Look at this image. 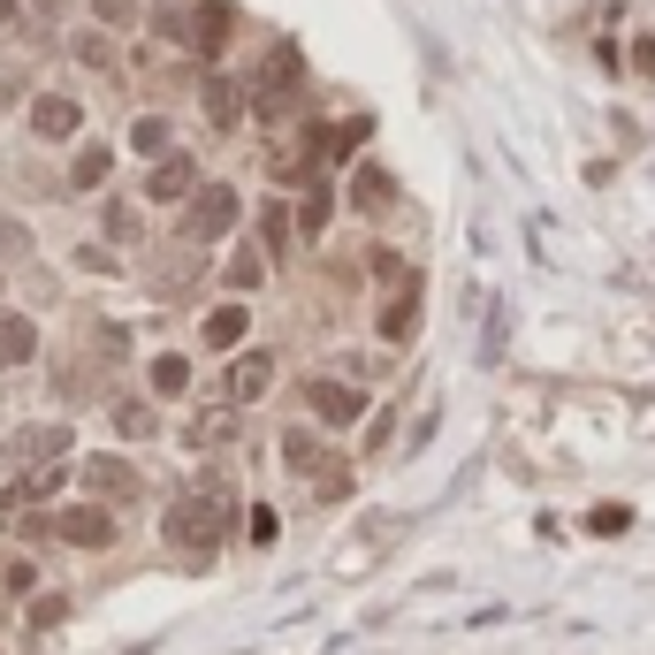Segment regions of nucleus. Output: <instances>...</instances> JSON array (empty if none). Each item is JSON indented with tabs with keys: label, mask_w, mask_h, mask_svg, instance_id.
Masks as SVG:
<instances>
[{
	"label": "nucleus",
	"mask_w": 655,
	"mask_h": 655,
	"mask_svg": "<svg viewBox=\"0 0 655 655\" xmlns=\"http://www.w3.org/2000/svg\"><path fill=\"white\" fill-rule=\"evenodd\" d=\"M214 533H221V510L214 503H175L168 510V541L175 549H214Z\"/></svg>",
	"instance_id": "obj_1"
},
{
	"label": "nucleus",
	"mask_w": 655,
	"mask_h": 655,
	"mask_svg": "<svg viewBox=\"0 0 655 655\" xmlns=\"http://www.w3.org/2000/svg\"><path fill=\"white\" fill-rule=\"evenodd\" d=\"M229 221H237V191H229V183H206V191L191 198V237L206 244V237H221Z\"/></svg>",
	"instance_id": "obj_2"
},
{
	"label": "nucleus",
	"mask_w": 655,
	"mask_h": 655,
	"mask_svg": "<svg viewBox=\"0 0 655 655\" xmlns=\"http://www.w3.org/2000/svg\"><path fill=\"white\" fill-rule=\"evenodd\" d=\"M31 130H38V138H69V130H77V107H69L61 92H46V100L31 107Z\"/></svg>",
	"instance_id": "obj_3"
},
{
	"label": "nucleus",
	"mask_w": 655,
	"mask_h": 655,
	"mask_svg": "<svg viewBox=\"0 0 655 655\" xmlns=\"http://www.w3.org/2000/svg\"><path fill=\"white\" fill-rule=\"evenodd\" d=\"M267 381H275V366H267V358L252 351V358H237V374H229V397H237V404H252V397H260Z\"/></svg>",
	"instance_id": "obj_4"
},
{
	"label": "nucleus",
	"mask_w": 655,
	"mask_h": 655,
	"mask_svg": "<svg viewBox=\"0 0 655 655\" xmlns=\"http://www.w3.org/2000/svg\"><path fill=\"white\" fill-rule=\"evenodd\" d=\"M191 183H198V168L183 161V153H168V161L153 168V183H146V191H153V198H183Z\"/></svg>",
	"instance_id": "obj_5"
},
{
	"label": "nucleus",
	"mask_w": 655,
	"mask_h": 655,
	"mask_svg": "<svg viewBox=\"0 0 655 655\" xmlns=\"http://www.w3.org/2000/svg\"><path fill=\"white\" fill-rule=\"evenodd\" d=\"M38 351V335H31V321H15V313H0V366H23Z\"/></svg>",
	"instance_id": "obj_6"
},
{
	"label": "nucleus",
	"mask_w": 655,
	"mask_h": 655,
	"mask_svg": "<svg viewBox=\"0 0 655 655\" xmlns=\"http://www.w3.org/2000/svg\"><path fill=\"white\" fill-rule=\"evenodd\" d=\"M313 412H321L328 427H343V420H358V397L335 389V381H313Z\"/></svg>",
	"instance_id": "obj_7"
},
{
	"label": "nucleus",
	"mask_w": 655,
	"mask_h": 655,
	"mask_svg": "<svg viewBox=\"0 0 655 655\" xmlns=\"http://www.w3.org/2000/svg\"><path fill=\"white\" fill-rule=\"evenodd\" d=\"M61 533H69V541H92V549H100V541H107L115 526H107V510H69V518H61Z\"/></svg>",
	"instance_id": "obj_8"
},
{
	"label": "nucleus",
	"mask_w": 655,
	"mask_h": 655,
	"mask_svg": "<svg viewBox=\"0 0 655 655\" xmlns=\"http://www.w3.org/2000/svg\"><path fill=\"white\" fill-rule=\"evenodd\" d=\"M237 335H244V313H237V306H221V313L206 321V343H214V351H229Z\"/></svg>",
	"instance_id": "obj_9"
},
{
	"label": "nucleus",
	"mask_w": 655,
	"mask_h": 655,
	"mask_svg": "<svg viewBox=\"0 0 655 655\" xmlns=\"http://www.w3.org/2000/svg\"><path fill=\"white\" fill-rule=\"evenodd\" d=\"M130 146H138V153H161V146H168V123H161V115H138V123H130Z\"/></svg>",
	"instance_id": "obj_10"
},
{
	"label": "nucleus",
	"mask_w": 655,
	"mask_h": 655,
	"mask_svg": "<svg viewBox=\"0 0 655 655\" xmlns=\"http://www.w3.org/2000/svg\"><path fill=\"white\" fill-rule=\"evenodd\" d=\"M69 175H77V183H107V153H100V146H84V153H77V168H69Z\"/></svg>",
	"instance_id": "obj_11"
},
{
	"label": "nucleus",
	"mask_w": 655,
	"mask_h": 655,
	"mask_svg": "<svg viewBox=\"0 0 655 655\" xmlns=\"http://www.w3.org/2000/svg\"><path fill=\"white\" fill-rule=\"evenodd\" d=\"M260 267H267L260 252H237V260H229V283H237V290H252V283H260Z\"/></svg>",
	"instance_id": "obj_12"
},
{
	"label": "nucleus",
	"mask_w": 655,
	"mask_h": 655,
	"mask_svg": "<svg viewBox=\"0 0 655 655\" xmlns=\"http://www.w3.org/2000/svg\"><path fill=\"white\" fill-rule=\"evenodd\" d=\"M92 489L123 495V489H130V473H123V466H115V458H100V466H92Z\"/></svg>",
	"instance_id": "obj_13"
},
{
	"label": "nucleus",
	"mask_w": 655,
	"mask_h": 655,
	"mask_svg": "<svg viewBox=\"0 0 655 655\" xmlns=\"http://www.w3.org/2000/svg\"><path fill=\"white\" fill-rule=\"evenodd\" d=\"M206 107H214V123H237V92L229 84H206Z\"/></svg>",
	"instance_id": "obj_14"
},
{
	"label": "nucleus",
	"mask_w": 655,
	"mask_h": 655,
	"mask_svg": "<svg viewBox=\"0 0 655 655\" xmlns=\"http://www.w3.org/2000/svg\"><path fill=\"white\" fill-rule=\"evenodd\" d=\"M381 198H389V175L366 168V175H358V206H381Z\"/></svg>",
	"instance_id": "obj_15"
},
{
	"label": "nucleus",
	"mask_w": 655,
	"mask_h": 655,
	"mask_svg": "<svg viewBox=\"0 0 655 655\" xmlns=\"http://www.w3.org/2000/svg\"><path fill=\"white\" fill-rule=\"evenodd\" d=\"M283 221H290V214H283V206H267V214H260V237H267V244H283V237H290Z\"/></svg>",
	"instance_id": "obj_16"
},
{
	"label": "nucleus",
	"mask_w": 655,
	"mask_h": 655,
	"mask_svg": "<svg viewBox=\"0 0 655 655\" xmlns=\"http://www.w3.org/2000/svg\"><path fill=\"white\" fill-rule=\"evenodd\" d=\"M100 15H130V0H100Z\"/></svg>",
	"instance_id": "obj_17"
}]
</instances>
